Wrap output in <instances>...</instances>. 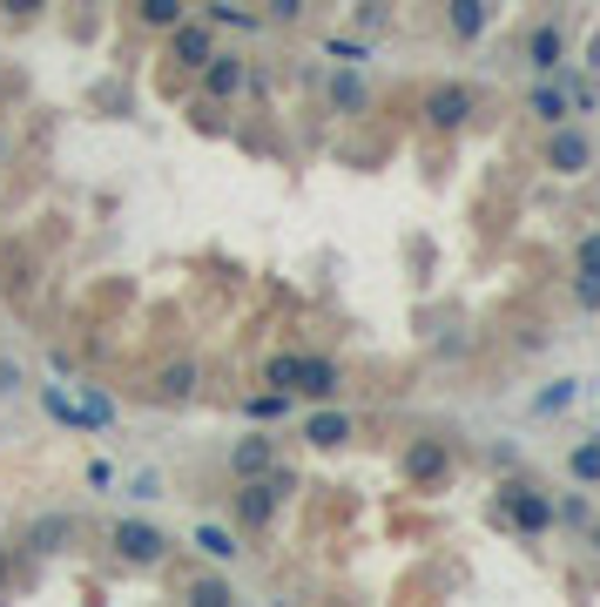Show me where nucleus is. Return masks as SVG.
Here are the masks:
<instances>
[{
  "instance_id": "nucleus-11",
  "label": "nucleus",
  "mask_w": 600,
  "mask_h": 607,
  "mask_svg": "<svg viewBox=\"0 0 600 607\" xmlns=\"http://www.w3.org/2000/svg\"><path fill=\"white\" fill-rule=\"evenodd\" d=\"M446 28H452V41H479L492 28V8L486 0H446Z\"/></svg>"
},
{
  "instance_id": "nucleus-13",
  "label": "nucleus",
  "mask_w": 600,
  "mask_h": 607,
  "mask_svg": "<svg viewBox=\"0 0 600 607\" xmlns=\"http://www.w3.org/2000/svg\"><path fill=\"white\" fill-rule=\"evenodd\" d=\"M41 405H48V418H54V425H68V432H95L89 405H81L74 392H61V385H41Z\"/></svg>"
},
{
  "instance_id": "nucleus-16",
  "label": "nucleus",
  "mask_w": 600,
  "mask_h": 607,
  "mask_svg": "<svg viewBox=\"0 0 600 607\" xmlns=\"http://www.w3.org/2000/svg\"><path fill=\"white\" fill-rule=\"evenodd\" d=\"M527 109H533V115H540V122L553 129V122H567V109H573V95L560 89V81H553V74H540V89L527 95Z\"/></svg>"
},
{
  "instance_id": "nucleus-18",
  "label": "nucleus",
  "mask_w": 600,
  "mask_h": 607,
  "mask_svg": "<svg viewBox=\"0 0 600 607\" xmlns=\"http://www.w3.org/2000/svg\"><path fill=\"white\" fill-rule=\"evenodd\" d=\"M135 21L142 28H176V21H190V0H135Z\"/></svg>"
},
{
  "instance_id": "nucleus-24",
  "label": "nucleus",
  "mask_w": 600,
  "mask_h": 607,
  "mask_svg": "<svg viewBox=\"0 0 600 607\" xmlns=\"http://www.w3.org/2000/svg\"><path fill=\"white\" fill-rule=\"evenodd\" d=\"M297 372H304V358H271L264 385H271V392H297Z\"/></svg>"
},
{
  "instance_id": "nucleus-22",
  "label": "nucleus",
  "mask_w": 600,
  "mask_h": 607,
  "mask_svg": "<svg viewBox=\"0 0 600 607\" xmlns=\"http://www.w3.org/2000/svg\"><path fill=\"white\" fill-rule=\"evenodd\" d=\"M243 412H250V418H291V392H256Z\"/></svg>"
},
{
  "instance_id": "nucleus-27",
  "label": "nucleus",
  "mask_w": 600,
  "mask_h": 607,
  "mask_svg": "<svg viewBox=\"0 0 600 607\" xmlns=\"http://www.w3.org/2000/svg\"><path fill=\"white\" fill-rule=\"evenodd\" d=\"M21 392H28V372L14 358H0V398H21Z\"/></svg>"
},
{
  "instance_id": "nucleus-6",
  "label": "nucleus",
  "mask_w": 600,
  "mask_h": 607,
  "mask_svg": "<svg viewBox=\"0 0 600 607\" xmlns=\"http://www.w3.org/2000/svg\"><path fill=\"white\" fill-rule=\"evenodd\" d=\"M472 109H479V95L466 89V81H446V89L425 95V115H433V129H466Z\"/></svg>"
},
{
  "instance_id": "nucleus-23",
  "label": "nucleus",
  "mask_w": 600,
  "mask_h": 607,
  "mask_svg": "<svg viewBox=\"0 0 600 607\" xmlns=\"http://www.w3.org/2000/svg\"><path fill=\"white\" fill-rule=\"evenodd\" d=\"M203 14H210V28H256V14L250 8H230V0H210Z\"/></svg>"
},
{
  "instance_id": "nucleus-31",
  "label": "nucleus",
  "mask_w": 600,
  "mask_h": 607,
  "mask_svg": "<svg viewBox=\"0 0 600 607\" xmlns=\"http://www.w3.org/2000/svg\"><path fill=\"white\" fill-rule=\"evenodd\" d=\"M8 8H14V14H41V8H48V0H8Z\"/></svg>"
},
{
  "instance_id": "nucleus-21",
  "label": "nucleus",
  "mask_w": 600,
  "mask_h": 607,
  "mask_svg": "<svg viewBox=\"0 0 600 607\" xmlns=\"http://www.w3.org/2000/svg\"><path fill=\"white\" fill-rule=\"evenodd\" d=\"M190 392H196V365H190V358L162 372V398H190Z\"/></svg>"
},
{
  "instance_id": "nucleus-25",
  "label": "nucleus",
  "mask_w": 600,
  "mask_h": 607,
  "mask_svg": "<svg viewBox=\"0 0 600 607\" xmlns=\"http://www.w3.org/2000/svg\"><path fill=\"white\" fill-rule=\"evenodd\" d=\"M567 405H573V378H553V385L533 398V412H567Z\"/></svg>"
},
{
  "instance_id": "nucleus-19",
  "label": "nucleus",
  "mask_w": 600,
  "mask_h": 607,
  "mask_svg": "<svg viewBox=\"0 0 600 607\" xmlns=\"http://www.w3.org/2000/svg\"><path fill=\"white\" fill-rule=\"evenodd\" d=\"M567 473H573L580 486H600V439H580V446L567 453Z\"/></svg>"
},
{
  "instance_id": "nucleus-17",
  "label": "nucleus",
  "mask_w": 600,
  "mask_h": 607,
  "mask_svg": "<svg viewBox=\"0 0 600 607\" xmlns=\"http://www.w3.org/2000/svg\"><path fill=\"white\" fill-rule=\"evenodd\" d=\"M297 392H304V398H317V405H324V398H337V365H330V358H304Z\"/></svg>"
},
{
  "instance_id": "nucleus-9",
  "label": "nucleus",
  "mask_w": 600,
  "mask_h": 607,
  "mask_svg": "<svg viewBox=\"0 0 600 607\" xmlns=\"http://www.w3.org/2000/svg\"><path fill=\"white\" fill-rule=\"evenodd\" d=\"M330 109H337V115H365V109H372V81H365L358 68H337V74H330Z\"/></svg>"
},
{
  "instance_id": "nucleus-4",
  "label": "nucleus",
  "mask_w": 600,
  "mask_h": 607,
  "mask_svg": "<svg viewBox=\"0 0 600 607\" xmlns=\"http://www.w3.org/2000/svg\"><path fill=\"white\" fill-rule=\"evenodd\" d=\"M587 162H593V142H587V129H573V122H553V129H547V169H553V176H587Z\"/></svg>"
},
{
  "instance_id": "nucleus-14",
  "label": "nucleus",
  "mask_w": 600,
  "mask_h": 607,
  "mask_svg": "<svg viewBox=\"0 0 600 607\" xmlns=\"http://www.w3.org/2000/svg\"><path fill=\"white\" fill-rule=\"evenodd\" d=\"M271 466H277V439H264V432L230 453V473H236V479H256V473H271Z\"/></svg>"
},
{
  "instance_id": "nucleus-1",
  "label": "nucleus",
  "mask_w": 600,
  "mask_h": 607,
  "mask_svg": "<svg viewBox=\"0 0 600 607\" xmlns=\"http://www.w3.org/2000/svg\"><path fill=\"white\" fill-rule=\"evenodd\" d=\"M492 519H506L512 534H553V499L540 486H527V479H506L492 493Z\"/></svg>"
},
{
  "instance_id": "nucleus-15",
  "label": "nucleus",
  "mask_w": 600,
  "mask_h": 607,
  "mask_svg": "<svg viewBox=\"0 0 600 607\" xmlns=\"http://www.w3.org/2000/svg\"><path fill=\"white\" fill-rule=\"evenodd\" d=\"M74 540V513H48V519H34V527H28V547L34 554H61Z\"/></svg>"
},
{
  "instance_id": "nucleus-30",
  "label": "nucleus",
  "mask_w": 600,
  "mask_h": 607,
  "mask_svg": "<svg viewBox=\"0 0 600 607\" xmlns=\"http://www.w3.org/2000/svg\"><path fill=\"white\" fill-rule=\"evenodd\" d=\"M271 21H304V0H264Z\"/></svg>"
},
{
  "instance_id": "nucleus-20",
  "label": "nucleus",
  "mask_w": 600,
  "mask_h": 607,
  "mask_svg": "<svg viewBox=\"0 0 600 607\" xmlns=\"http://www.w3.org/2000/svg\"><path fill=\"white\" fill-rule=\"evenodd\" d=\"M196 547L210 560H236V534H223V527H196Z\"/></svg>"
},
{
  "instance_id": "nucleus-32",
  "label": "nucleus",
  "mask_w": 600,
  "mask_h": 607,
  "mask_svg": "<svg viewBox=\"0 0 600 607\" xmlns=\"http://www.w3.org/2000/svg\"><path fill=\"white\" fill-rule=\"evenodd\" d=\"M587 68H600V34H593V48H587Z\"/></svg>"
},
{
  "instance_id": "nucleus-10",
  "label": "nucleus",
  "mask_w": 600,
  "mask_h": 607,
  "mask_svg": "<svg viewBox=\"0 0 600 607\" xmlns=\"http://www.w3.org/2000/svg\"><path fill=\"white\" fill-rule=\"evenodd\" d=\"M345 439H352V418H345V412H330V405H324V412L304 418V446L330 453V446H345Z\"/></svg>"
},
{
  "instance_id": "nucleus-8",
  "label": "nucleus",
  "mask_w": 600,
  "mask_h": 607,
  "mask_svg": "<svg viewBox=\"0 0 600 607\" xmlns=\"http://www.w3.org/2000/svg\"><path fill=\"white\" fill-rule=\"evenodd\" d=\"M560 61H567V34H560L553 21H540V28L527 34V68H533V74H560Z\"/></svg>"
},
{
  "instance_id": "nucleus-2",
  "label": "nucleus",
  "mask_w": 600,
  "mask_h": 607,
  "mask_svg": "<svg viewBox=\"0 0 600 607\" xmlns=\"http://www.w3.org/2000/svg\"><path fill=\"white\" fill-rule=\"evenodd\" d=\"M291 493H297V473H284V466L256 473V479H243V493H236V519H243V527H271L277 506H284Z\"/></svg>"
},
{
  "instance_id": "nucleus-7",
  "label": "nucleus",
  "mask_w": 600,
  "mask_h": 607,
  "mask_svg": "<svg viewBox=\"0 0 600 607\" xmlns=\"http://www.w3.org/2000/svg\"><path fill=\"white\" fill-rule=\"evenodd\" d=\"M216 54V34H210V21H176V28H169V61H176V68H203Z\"/></svg>"
},
{
  "instance_id": "nucleus-5",
  "label": "nucleus",
  "mask_w": 600,
  "mask_h": 607,
  "mask_svg": "<svg viewBox=\"0 0 600 607\" xmlns=\"http://www.w3.org/2000/svg\"><path fill=\"white\" fill-rule=\"evenodd\" d=\"M115 554H122L129 567H155V560L169 554V534H155L149 519H115Z\"/></svg>"
},
{
  "instance_id": "nucleus-12",
  "label": "nucleus",
  "mask_w": 600,
  "mask_h": 607,
  "mask_svg": "<svg viewBox=\"0 0 600 607\" xmlns=\"http://www.w3.org/2000/svg\"><path fill=\"white\" fill-rule=\"evenodd\" d=\"M203 81H210V95H216V102H236L250 74H243L236 54H210V61H203Z\"/></svg>"
},
{
  "instance_id": "nucleus-28",
  "label": "nucleus",
  "mask_w": 600,
  "mask_h": 607,
  "mask_svg": "<svg viewBox=\"0 0 600 607\" xmlns=\"http://www.w3.org/2000/svg\"><path fill=\"white\" fill-rule=\"evenodd\" d=\"M324 48H330V61H345V68H358V61H372V54H365V41H337V34H330Z\"/></svg>"
},
{
  "instance_id": "nucleus-3",
  "label": "nucleus",
  "mask_w": 600,
  "mask_h": 607,
  "mask_svg": "<svg viewBox=\"0 0 600 607\" xmlns=\"http://www.w3.org/2000/svg\"><path fill=\"white\" fill-rule=\"evenodd\" d=\"M405 479L411 486H446L452 479V446L439 439V432H425V439L405 446Z\"/></svg>"
},
{
  "instance_id": "nucleus-26",
  "label": "nucleus",
  "mask_w": 600,
  "mask_h": 607,
  "mask_svg": "<svg viewBox=\"0 0 600 607\" xmlns=\"http://www.w3.org/2000/svg\"><path fill=\"white\" fill-rule=\"evenodd\" d=\"M190 600H196V607H223V600H236V594H230V580H190Z\"/></svg>"
},
{
  "instance_id": "nucleus-29",
  "label": "nucleus",
  "mask_w": 600,
  "mask_h": 607,
  "mask_svg": "<svg viewBox=\"0 0 600 607\" xmlns=\"http://www.w3.org/2000/svg\"><path fill=\"white\" fill-rule=\"evenodd\" d=\"M573 271H593V277H600V230H593V236H580V256H573Z\"/></svg>"
}]
</instances>
